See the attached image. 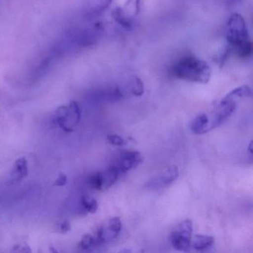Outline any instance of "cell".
I'll return each mask as SVG.
<instances>
[{"label": "cell", "mask_w": 253, "mask_h": 253, "mask_svg": "<svg viewBox=\"0 0 253 253\" xmlns=\"http://www.w3.org/2000/svg\"><path fill=\"white\" fill-rule=\"evenodd\" d=\"M226 40L231 52L240 58H247L253 53V45L249 38L248 29L242 16L233 14L228 19L226 26Z\"/></svg>", "instance_id": "6da1fadb"}, {"label": "cell", "mask_w": 253, "mask_h": 253, "mask_svg": "<svg viewBox=\"0 0 253 253\" xmlns=\"http://www.w3.org/2000/svg\"><path fill=\"white\" fill-rule=\"evenodd\" d=\"M171 74L177 79L205 84L210 81L211 69L204 60L194 56H186L173 65Z\"/></svg>", "instance_id": "7a4b0ae2"}, {"label": "cell", "mask_w": 253, "mask_h": 253, "mask_svg": "<svg viewBox=\"0 0 253 253\" xmlns=\"http://www.w3.org/2000/svg\"><path fill=\"white\" fill-rule=\"evenodd\" d=\"M81 109L77 102L72 101L67 106L59 107L54 112V122L66 132H72L79 124Z\"/></svg>", "instance_id": "3957f363"}, {"label": "cell", "mask_w": 253, "mask_h": 253, "mask_svg": "<svg viewBox=\"0 0 253 253\" xmlns=\"http://www.w3.org/2000/svg\"><path fill=\"white\" fill-rule=\"evenodd\" d=\"M192 229L190 220H185L179 223L170 235L171 246L179 251H188L192 242Z\"/></svg>", "instance_id": "277c9868"}, {"label": "cell", "mask_w": 253, "mask_h": 253, "mask_svg": "<svg viewBox=\"0 0 253 253\" xmlns=\"http://www.w3.org/2000/svg\"><path fill=\"white\" fill-rule=\"evenodd\" d=\"M121 174L115 166L112 165L103 171L93 174L88 180V183L95 190H104L113 186L119 178Z\"/></svg>", "instance_id": "5b68a950"}, {"label": "cell", "mask_w": 253, "mask_h": 253, "mask_svg": "<svg viewBox=\"0 0 253 253\" xmlns=\"http://www.w3.org/2000/svg\"><path fill=\"white\" fill-rule=\"evenodd\" d=\"M122 229L121 219L118 217H113L108 220L105 224L97 229L94 235L98 245L112 242L116 239Z\"/></svg>", "instance_id": "8992f818"}, {"label": "cell", "mask_w": 253, "mask_h": 253, "mask_svg": "<svg viewBox=\"0 0 253 253\" xmlns=\"http://www.w3.org/2000/svg\"><path fill=\"white\" fill-rule=\"evenodd\" d=\"M179 176L178 169L177 167H171L166 171L160 173L155 177L148 180L145 184V188L149 191H158L174 183Z\"/></svg>", "instance_id": "52a82bcc"}, {"label": "cell", "mask_w": 253, "mask_h": 253, "mask_svg": "<svg viewBox=\"0 0 253 253\" xmlns=\"http://www.w3.org/2000/svg\"><path fill=\"white\" fill-rule=\"evenodd\" d=\"M143 161V156L137 151L125 150L121 152L113 166L116 167L121 175L137 168Z\"/></svg>", "instance_id": "ba28073f"}, {"label": "cell", "mask_w": 253, "mask_h": 253, "mask_svg": "<svg viewBox=\"0 0 253 253\" xmlns=\"http://www.w3.org/2000/svg\"><path fill=\"white\" fill-rule=\"evenodd\" d=\"M236 108V103L233 99L224 98L220 101L217 110L214 115L212 122L210 123L209 126V131L214 129L223 124L232 114L235 112Z\"/></svg>", "instance_id": "9c48e42d"}, {"label": "cell", "mask_w": 253, "mask_h": 253, "mask_svg": "<svg viewBox=\"0 0 253 253\" xmlns=\"http://www.w3.org/2000/svg\"><path fill=\"white\" fill-rule=\"evenodd\" d=\"M29 174V166L27 160L25 158H20L14 163V167L10 174L11 181L13 183L20 181L27 177Z\"/></svg>", "instance_id": "30bf717a"}, {"label": "cell", "mask_w": 253, "mask_h": 253, "mask_svg": "<svg viewBox=\"0 0 253 253\" xmlns=\"http://www.w3.org/2000/svg\"><path fill=\"white\" fill-rule=\"evenodd\" d=\"M210 120L206 114L198 115L191 124V130L196 134H203L209 131Z\"/></svg>", "instance_id": "8fae6325"}, {"label": "cell", "mask_w": 253, "mask_h": 253, "mask_svg": "<svg viewBox=\"0 0 253 253\" xmlns=\"http://www.w3.org/2000/svg\"><path fill=\"white\" fill-rule=\"evenodd\" d=\"M214 243L213 237L209 235H196L192 240L191 245L198 251H204L212 247Z\"/></svg>", "instance_id": "7c38bea8"}, {"label": "cell", "mask_w": 253, "mask_h": 253, "mask_svg": "<svg viewBox=\"0 0 253 253\" xmlns=\"http://www.w3.org/2000/svg\"><path fill=\"white\" fill-rule=\"evenodd\" d=\"M81 206L84 207L85 211L89 213H95L98 210V202L94 198L88 196V195H84L81 198Z\"/></svg>", "instance_id": "4fadbf2b"}, {"label": "cell", "mask_w": 253, "mask_h": 253, "mask_svg": "<svg viewBox=\"0 0 253 253\" xmlns=\"http://www.w3.org/2000/svg\"><path fill=\"white\" fill-rule=\"evenodd\" d=\"M252 90L250 87L247 85H243V86L238 87V88H235L232 91L229 93L226 96V98L234 99V97H251Z\"/></svg>", "instance_id": "5bb4252c"}, {"label": "cell", "mask_w": 253, "mask_h": 253, "mask_svg": "<svg viewBox=\"0 0 253 253\" xmlns=\"http://www.w3.org/2000/svg\"><path fill=\"white\" fill-rule=\"evenodd\" d=\"M97 246H98V244H97L95 236L91 235V234H85L79 243L80 248L84 250H90V249L97 247Z\"/></svg>", "instance_id": "9a60e30c"}, {"label": "cell", "mask_w": 253, "mask_h": 253, "mask_svg": "<svg viewBox=\"0 0 253 253\" xmlns=\"http://www.w3.org/2000/svg\"><path fill=\"white\" fill-rule=\"evenodd\" d=\"M131 91L136 97L143 95V92H144V87H143V82L140 78L133 77L132 81H131Z\"/></svg>", "instance_id": "2e32d148"}, {"label": "cell", "mask_w": 253, "mask_h": 253, "mask_svg": "<svg viewBox=\"0 0 253 253\" xmlns=\"http://www.w3.org/2000/svg\"><path fill=\"white\" fill-rule=\"evenodd\" d=\"M107 141L113 146H123L126 144V140L118 134H109L107 136Z\"/></svg>", "instance_id": "e0dca14e"}, {"label": "cell", "mask_w": 253, "mask_h": 253, "mask_svg": "<svg viewBox=\"0 0 253 253\" xmlns=\"http://www.w3.org/2000/svg\"><path fill=\"white\" fill-rule=\"evenodd\" d=\"M67 176L61 172L59 174L58 177L54 180V185L55 186H63L67 183Z\"/></svg>", "instance_id": "ac0fdd59"}, {"label": "cell", "mask_w": 253, "mask_h": 253, "mask_svg": "<svg viewBox=\"0 0 253 253\" xmlns=\"http://www.w3.org/2000/svg\"><path fill=\"white\" fill-rule=\"evenodd\" d=\"M71 229H72V226H71L70 223L67 220H65V221L60 223L58 227H57L59 232H61V233H67L68 232L71 230Z\"/></svg>", "instance_id": "d6986e66"}, {"label": "cell", "mask_w": 253, "mask_h": 253, "mask_svg": "<svg viewBox=\"0 0 253 253\" xmlns=\"http://www.w3.org/2000/svg\"><path fill=\"white\" fill-rule=\"evenodd\" d=\"M248 152L250 154H253V141L250 142V144L248 146Z\"/></svg>", "instance_id": "ffe728a7"}]
</instances>
